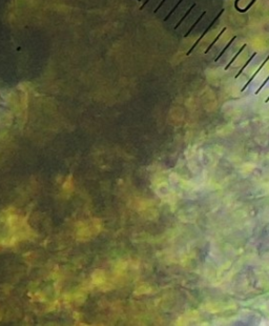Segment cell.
<instances>
[{"mask_svg": "<svg viewBox=\"0 0 269 326\" xmlns=\"http://www.w3.org/2000/svg\"><path fill=\"white\" fill-rule=\"evenodd\" d=\"M165 1H166V0H162V1H161V2H160V4H159V5H158V6H157V9H156V10H155V11H154V13H155V14H156V13H157V12H158V11H159V10H160V9H161V7H162V5H163V4H164V2H165Z\"/></svg>", "mask_w": 269, "mask_h": 326, "instance_id": "12", "label": "cell"}, {"mask_svg": "<svg viewBox=\"0 0 269 326\" xmlns=\"http://www.w3.org/2000/svg\"><path fill=\"white\" fill-rule=\"evenodd\" d=\"M225 31H226V27H224V29H223L222 31H221V32H220V34H219L218 36H217V38H215V39L213 40L212 42H211V44H210V45H209V47H208V49H206V51H205V54H207L208 52L210 51V49H211V47H212L213 45H215V42H217V41H218V40H219V38H220V37L222 36V35H223V33L225 32Z\"/></svg>", "mask_w": 269, "mask_h": 326, "instance_id": "7", "label": "cell"}, {"mask_svg": "<svg viewBox=\"0 0 269 326\" xmlns=\"http://www.w3.org/2000/svg\"><path fill=\"white\" fill-rule=\"evenodd\" d=\"M239 1H240V0H235V7H238V3H239Z\"/></svg>", "mask_w": 269, "mask_h": 326, "instance_id": "14", "label": "cell"}, {"mask_svg": "<svg viewBox=\"0 0 269 326\" xmlns=\"http://www.w3.org/2000/svg\"><path fill=\"white\" fill-rule=\"evenodd\" d=\"M138 1H141V0H138Z\"/></svg>", "mask_w": 269, "mask_h": 326, "instance_id": "16", "label": "cell"}, {"mask_svg": "<svg viewBox=\"0 0 269 326\" xmlns=\"http://www.w3.org/2000/svg\"><path fill=\"white\" fill-rule=\"evenodd\" d=\"M255 1H257V0H252V1H251V2H250V3H249V4H248V5H247V6H246V7H245V9H244V10H240V9H237V10H238V11H240V12H246V11H247V10H249V9H250V7H251V5H252V4H253V3H255Z\"/></svg>", "mask_w": 269, "mask_h": 326, "instance_id": "11", "label": "cell"}, {"mask_svg": "<svg viewBox=\"0 0 269 326\" xmlns=\"http://www.w3.org/2000/svg\"><path fill=\"white\" fill-rule=\"evenodd\" d=\"M195 6H196V3H193V4H192V5H191V6H190V7H189V10H188V11H187V12H186V14H185V15H184V16H183V17H182V18H181V20H180V21H179V22H178V23H177V24H176V27H175V29H178V27H180V25H181V23H182V22H183V21H184V20H185V18H186V17H187V16H188V15H189V14H190V12H191V10H192V9H193V7H195Z\"/></svg>", "mask_w": 269, "mask_h": 326, "instance_id": "6", "label": "cell"}, {"mask_svg": "<svg viewBox=\"0 0 269 326\" xmlns=\"http://www.w3.org/2000/svg\"><path fill=\"white\" fill-rule=\"evenodd\" d=\"M147 2H149V0H146V1H145V2H144V3H143V5H142V6H141V7H140V10H142V9H144V6H146V4H147Z\"/></svg>", "mask_w": 269, "mask_h": 326, "instance_id": "13", "label": "cell"}, {"mask_svg": "<svg viewBox=\"0 0 269 326\" xmlns=\"http://www.w3.org/2000/svg\"><path fill=\"white\" fill-rule=\"evenodd\" d=\"M255 56H257V52H255V53H253V54H252L251 55V57H250V58L249 59H248V60H247V61H246V62H245V64H244V65H243V67H242V69H240V71H239V73H238L237 74V75H235V78H238V77H239V76H240V75H241V74H242L243 73V71H244V69H246V67H247V65H248V64H249L250 63V61H251V60H252V59H253V58H255Z\"/></svg>", "mask_w": 269, "mask_h": 326, "instance_id": "3", "label": "cell"}, {"mask_svg": "<svg viewBox=\"0 0 269 326\" xmlns=\"http://www.w3.org/2000/svg\"><path fill=\"white\" fill-rule=\"evenodd\" d=\"M206 14V12H203V13H202V14H201L200 15V17H199L198 18V20H197V21L196 22H195V23H193V25H192V27H190V29H188V32H187V33H186V34H185V37H187V36H189V34H190V33L191 32H192V29H195V27H197V24H198V23H199V22H200V20L201 19H202V18H203V16H204V15H205Z\"/></svg>", "mask_w": 269, "mask_h": 326, "instance_id": "8", "label": "cell"}, {"mask_svg": "<svg viewBox=\"0 0 269 326\" xmlns=\"http://www.w3.org/2000/svg\"><path fill=\"white\" fill-rule=\"evenodd\" d=\"M235 39H237V37H235H235H233V38H231V40H230V41H229V42H228V43H227V45H226V47H224V49H223V51H222V52H221V53H220V54H219V55H218V57H217V58H215V62H217V61H218V60H219V59H220V58H221V57H222V56H223V54H224V53H225V52H226V51H227V49H228V47H230V45H231V43H233V41H235Z\"/></svg>", "mask_w": 269, "mask_h": 326, "instance_id": "5", "label": "cell"}, {"mask_svg": "<svg viewBox=\"0 0 269 326\" xmlns=\"http://www.w3.org/2000/svg\"><path fill=\"white\" fill-rule=\"evenodd\" d=\"M224 11H225V10H224V9H223V10H221V11H220V13H219V14H218V15H217V16H215V19H213V20H212V21H211V23H209V25H208V27H207V29H205V31H204V32H203V34H202V35H201V36H200V38H199V39H198V40H197V41H196V42H195V44H193V45H192V47H191V49H189V51H188V52H187V53H186V55H187V56H189V55H190V54H191V52H192V51H193V49H195V47H197V45H198V43H199V42H200V41H201V40H202V39H203V37H204V36H205V35H206V34H207V33H208V31H209V29H211V27H212V25H213V24H215V21H217V19H218V18H219V17H220V15H222V14H223V13H224Z\"/></svg>", "mask_w": 269, "mask_h": 326, "instance_id": "1", "label": "cell"}, {"mask_svg": "<svg viewBox=\"0 0 269 326\" xmlns=\"http://www.w3.org/2000/svg\"><path fill=\"white\" fill-rule=\"evenodd\" d=\"M268 81H269V76H268V77H267V79H266V80H265V81H264V82H263V83H262V85H261V86H260V87H259V88H258V91H257V92H255V95H258V94H259V93H260V92H261V91H262V88H263V87H264V86H265V84H266V83H267V82H268Z\"/></svg>", "mask_w": 269, "mask_h": 326, "instance_id": "10", "label": "cell"}, {"mask_svg": "<svg viewBox=\"0 0 269 326\" xmlns=\"http://www.w3.org/2000/svg\"><path fill=\"white\" fill-rule=\"evenodd\" d=\"M245 47H246V44H243V47H241V49H240V51H239V52H238V53H237V54H235V57H233V59H231V60H230V61H229V63H228V64H227V65H226V66H225V69H226V71H227V69H229V67H230V65H231V64H233V61H235V59H237V58H238V57H239V56H240V54H241V53H242V52H243V51H244V49H245Z\"/></svg>", "mask_w": 269, "mask_h": 326, "instance_id": "4", "label": "cell"}, {"mask_svg": "<svg viewBox=\"0 0 269 326\" xmlns=\"http://www.w3.org/2000/svg\"><path fill=\"white\" fill-rule=\"evenodd\" d=\"M268 101H269V96H268V98H267L266 100H265V102H268Z\"/></svg>", "mask_w": 269, "mask_h": 326, "instance_id": "15", "label": "cell"}, {"mask_svg": "<svg viewBox=\"0 0 269 326\" xmlns=\"http://www.w3.org/2000/svg\"><path fill=\"white\" fill-rule=\"evenodd\" d=\"M268 60H269V56H268V57H267V58H266V59H265V60H264V61H263V62H262V64H261V65H260V67H259V69H257V71H255V74H253V75H252V76H251V78H250V79H249V80H248V81H247V83H246V84H245V85H244V86H243V88H242V92H244V91H245V90H246V87H247V86H248V85H249V84H250V82H251V81H252V80H253V79H255V76H257V75H258V74H259V73H260V71H261V69H263V66H264V65H265V64H266V63H267V61H268Z\"/></svg>", "mask_w": 269, "mask_h": 326, "instance_id": "2", "label": "cell"}, {"mask_svg": "<svg viewBox=\"0 0 269 326\" xmlns=\"http://www.w3.org/2000/svg\"><path fill=\"white\" fill-rule=\"evenodd\" d=\"M182 1H183V0H179V2H178V3H177V4H176V5H175V6H174V9H172V10H171V11H170V12H169V14H168V15H167V16H166V17H165V18H164V21H167V20H168V18H169V17H170V16H171V15H172V13H174V12H175V11H176V10H177V9H178V6H179V5H180V4H181V2H182Z\"/></svg>", "mask_w": 269, "mask_h": 326, "instance_id": "9", "label": "cell"}]
</instances>
